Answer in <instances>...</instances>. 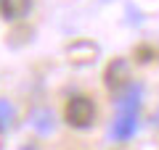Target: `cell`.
Segmentation results:
<instances>
[{"instance_id":"cell-4","label":"cell","mask_w":159,"mask_h":150,"mask_svg":"<svg viewBox=\"0 0 159 150\" xmlns=\"http://www.w3.org/2000/svg\"><path fill=\"white\" fill-rule=\"evenodd\" d=\"M32 11V0H0V16L6 21H21Z\"/></svg>"},{"instance_id":"cell-5","label":"cell","mask_w":159,"mask_h":150,"mask_svg":"<svg viewBox=\"0 0 159 150\" xmlns=\"http://www.w3.org/2000/svg\"><path fill=\"white\" fill-rule=\"evenodd\" d=\"M32 127L37 129L40 134H51L53 132V116L48 108H37V111L32 113Z\"/></svg>"},{"instance_id":"cell-7","label":"cell","mask_w":159,"mask_h":150,"mask_svg":"<svg viewBox=\"0 0 159 150\" xmlns=\"http://www.w3.org/2000/svg\"><path fill=\"white\" fill-rule=\"evenodd\" d=\"M21 150H32V148H29V145H27V148H21Z\"/></svg>"},{"instance_id":"cell-6","label":"cell","mask_w":159,"mask_h":150,"mask_svg":"<svg viewBox=\"0 0 159 150\" xmlns=\"http://www.w3.org/2000/svg\"><path fill=\"white\" fill-rule=\"evenodd\" d=\"M13 121V106L8 100H0V129H6Z\"/></svg>"},{"instance_id":"cell-1","label":"cell","mask_w":159,"mask_h":150,"mask_svg":"<svg viewBox=\"0 0 159 150\" xmlns=\"http://www.w3.org/2000/svg\"><path fill=\"white\" fill-rule=\"evenodd\" d=\"M138 111H141V87L133 84L125 95L117 98V116L111 121L109 137L117 140V142L130 140L135 134V129H138Z\"/></svg>"},{"instance_id":"cell-3","label":"cell","mask_w":159,"mask_h":150,"mask_svg":"<svg viewBox=\"0 0 159 150\" xmlns=\"http://www.w3.org/2000/svg\"><path fill=\"white\" fill-rule=\"evenodd\" d=\"M103 82H106V90L114 95V98H119V95H125L127 90L133 87V77H130V63L125 61V58H114L111 63H109L106 74H103Z\"/></svg>"},{"instance_id":"cell-2","label":"cell","mask_w":159,"mask_h":150,"mask_svg":"<svg viewBox=\"0 0 159 150\" xmlns=\"http://www.w3.org/2000/svg\"><path fill=\"white\" fill-rule=\"evenodd\" d=\"M64 121L72 129H90L96 121V103L85 95H74L66 100V108H64Z\"/></svg>"}]
</instances>
